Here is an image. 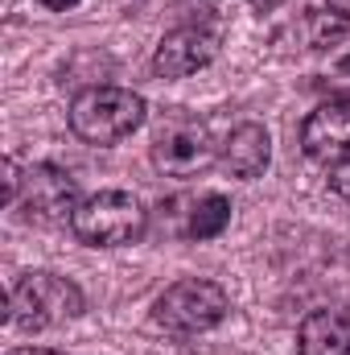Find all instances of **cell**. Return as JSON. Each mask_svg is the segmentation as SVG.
I'll return each mask as SVG.
<instances>
[{
  "label": "cell",
  "mask_w": 350,
  "mask_h": 355,
  "mask_svg": "<svg viewBox=\"0 0 350 355\" xmlns=\"http://www.w3.org/2000/svg\"><path fill=\"white\" fill-rule=\"evenodd\" d=\"M326 8H330L338 21H350V0H326Z\"/></svg>",
  "instance_id": "obj_14"
},
{
  "label": "cell",
  "mask_w": 350,
  "mask_h": 355,
  "mask_svg": "<svg viewBox=\"0 0 350 355\" xmlns=\"http://www.w3.org/2000/svg\"><path fill=\"white\" fill-rule=\"evenodd\" d=\"M297 352L301 355H350V306L313 310L297 327Z\"/></svg>",
  "instance_id": "obj_10"
},
{
  "label": "cell",
  "mask_w": 350,
  "mask_h": 355,
  "mask_svg": "<svg viewBox=\"0 0 350 355\" xmlns=\"http://www.w3.org/2000/svg\"><path fill=\"white\" fill-rule=\"evenodd\" d=\"M17 194H21V170L12 157H4V207L12 211L17 207Z\"/></svg>",
  "instance_id": "obj_13"
},
{
  "label": "cell",
  "mask_w": 350,
  "mask_h": 355,
  "mask_svg": "<svg viewBox=\"0 0 350 355\" xmlns=\"http://www.w3.org/2000/svg\"><path fill=\"white\" fill-rule=\"evenodd\" d=\"M330 190H334L342 202H350V157H342L338 166H330Z\"/></svg>",
  "instance_id": "obj_12"
},
{
  "label": "cell",
  "mask_w": 350,
  "mask_h": 355,
  "mask_svg": "<svg viewBox=\"0 0 350 355\" xmlns=\"http://www.w3.org/2000/svg\"><path fill=\"white\" fill-rule=\"evenodd\" d=\"M149 157H153V166L165 178H198L202 170L214 166L219 145H214L210 128L198 116H169L157 128Z\"/></svg>",
  "instance_id": "obj_5"
},
{
  "label": "cell",
  "mask_w": 350,
  "mask_h": 355,
  "mask_svg": "<svg viewBox=\"0 0 350 355\" xmlns=\"http://www.w3.org/2000/svg\"><path fill=\"white\" fill-rule=\"evenodd\" d=\"M227 223H231V202L223 194H202V198L190 202L181 236L185 240H214V236L227 232Z\"/></svg>",
  "instance_id": "obj_11"
},
{
  "label": "cell",
  "mask_w": 350,
  "mask_h": 355,
  "mask_svg": "<svg viewBox=\"0 0 350 355\" xmlns=\"http://www.w3.org/2000/svg\"><path fill=\"white\" fill-rule=\"evenodd\" d=\"M83 314V289L58 272H25L8 289L4 318L21 331H50L66 318Z\"/></svg>",
  "instance_id": "obj_4"
},
{
  "label": "cell",
  "mask_w": 350,
  "mask_h": 355,
  "mask_svg": "<svg viewBox=\"0 0 350 355\" xmlns=\"http://www.w3.org/2000/svg\"><path fill=\"white\" fill-rule=\"evenodd\" d=\"M149 227V211L132 190H95L75 207L71 232L87 248H124L136 244Z\"/></svg>",
  "instance_id": "obj_2"
},
{
  "label": "cell",
  "mask_w": 350,
  "mask_h": 355,
  "mask_svg": "<svg viewBox=\"0 0 350 355\" xmlns=\"http://www.w3.org/2000/svg\"><path fill=\"white\" fill-rule=\"evenodd\" d=\"M301 149H305L309 162H322V166H338L342 157H350V95L317 103L305 116Z\"/></svg>",
  "instance_id": "obj_7"
},
{
  "label": "cell",
  "mask_w": 350,
  "mask_h": 355,
  "mask_svg": "<svg viewBox=\"0 0 350 355\" xmlns=\"http://www.w3.org/2000/svg\"><path fill=\"white\" fill-rule=\"evenodd\" d=\"M8 355H62V352H54V347H12Z\"/></svg>",
  "instance_id": "obj_16"
},
{
  "label": "cell",
  "mask_w": 350,
  "mask_h": 355,
  "mask_svg": "<svg viewBox=\"0 0 350 355\" xmlns=\"http://www.w3.org/2000/svg\"><path fill=\"white\" fill-rule=\"evenodd\" d=\"M46 8H54V12H71L75 4H83V0H42Z\"/></svg>",
  "instance_id": "obj_15"
},
{
  "label": "cell",
  "mask_w": 350,
  "mask_h": 355,
  "mask_svg": "<svg viewBox=\"0 0 350 355\" xmlns=\"http://www.w3.org/2000/svg\"><path fill=\"white\" fill-rule=\"evenodd\" d=\"M79 190H75V178L58 166H29L21 170V194H17V207L21 219L29 223H42V227H54V223H71L75 219V207H79Z\"/></svg>",
  "instance_id": "obj_6"
},
{
  "label": "cell",
  "mask_w": 350,
  "mask_h": 355,
  "mask_svg": "<svg viewBox=\"0 0 350 355\" xmlns=\"http://www.w3.org/2000/svg\"><path fill=\"white\" fill-rule=\"evenodd\" d=\"M145 95L132 87H87L71 99V132L87 145H120L145 124Z\"/></svg>",
  "instance_id": "obj_1"
},
{
  "label": "cell",
  "mask_w": 350,
  "mask_h": 355,
  "mask_svg": "<svg viewBox=\"0 0 350 355\" xmlns=\"http://www.w3.org/2000/svg\"><path fill=\"white\" fill-rule=\"evenodd\" d=\"M219 162H223V170H227L231 178H243V182L260 178L264 170H268V162H272L268 128L256 124V120H248V124L231 128V132H227V141H223V149H219Z\"/></svg>",
  "instance_id": "obj_9"
},
{
  "label": "cell",
  "mask_w": 350,
  "mask_h": 355,
  "mask_svg": "<svg viewBox=\"0 0 350 355\" xmlns=\"http://www.w3.org/2000/svg\"><path fill=\"white\" fill-rule=\"evenodd\" d=\"M248 4H252V8H260V12H272V8H280L284 0H248Z\"/></svg>",
  "instance_id": "obj_17"
},
{
  "label": "cell",
  "mask_w": 350,
  "mask_h": 355,
  "mask_svg": "<svg viewBox=\"0 0 350 355\" xmlns=\"http://www.w3.org/2000/svg\"><path fill=\"white\" fill-rule=\"evenodd\" d=\"M214 54H219V37H214L210 29H202V25H177V29H169V33L157 42V50H153V71H157L161 79H185V75L210 67Z\"/></svg>",
  "instance_id": "obj_8"
},
{
  "label": "cell",
  "mask_w": 350,
  "mask_h": 355,
  "mask_svg": "<svg viewBox=\"0 0 350 355\" xmlns=\"http://www.w3.org/2000/svg\"><path fill=\"white\" fill-rule=\"evenodd\" d=\"M227 310H231V297L223 285L206 277H181L153 302V322L174 339H194L214 331L227 318Z\"/></svg>",
  "instance_id": "obj_3"
}]
</instances>
